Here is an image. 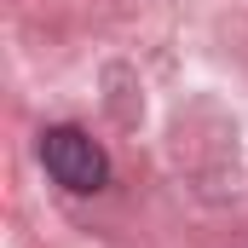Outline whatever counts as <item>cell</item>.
<instances>
[{
    "label": "cell",
    "mask_w": 248,
    "mask_h": 248,
    "mask_svg": "<svg viewBox=\"0 0 248 248\" xmlns=\"http://www.w3.org/2000/svg\"><path fill=\"white\" fill-rule=\"evenodd\" d=\"M41 162H46V173L69 190H104L110 179V162H104V150L81 133V127H52L46 139H41Z\"/></svg>",
    "instance_id": "obj_1"
}]
</instances>
